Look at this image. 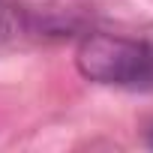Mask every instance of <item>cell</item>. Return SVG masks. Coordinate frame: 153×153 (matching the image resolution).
<instances>
[{"label":"cell","mask_w":153,"mask_h":153,"mask_svg":"<svg viewBox=\"0 0 153 153\" xmlns=\"http://www.w3.org/2000/svg\"><path fill=\"white\" fill-rule=\"evenodd\" d=\"M78 72L99 84L117 87H150L153 84V45L141 39L90 33L78 54Z\"/></svg>","instance_id":"cell-1"},{"label":"cell","mask_w":153,"mask_h":153,"mask_svg":"<svg viewBox=\"0 0 153 153\" xmlns=\"http://www.w3.org/2000/svg\"><path fill=\"white\" fill-rule=\"evenodd\" d=\"M150 147H153V132H150Z\"/></svg>","instance_id":"cell-2"}]
</instances>
